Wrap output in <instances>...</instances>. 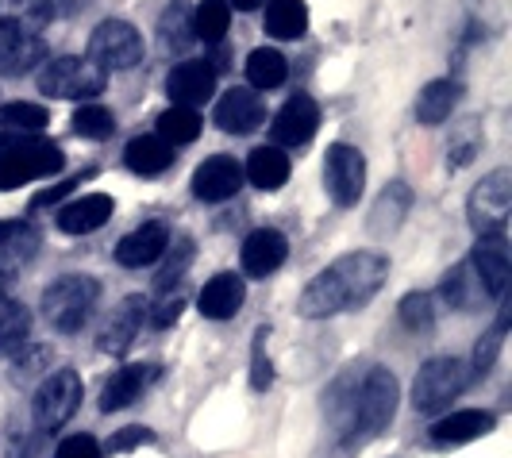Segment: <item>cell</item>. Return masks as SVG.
Wrapping results in <instances>:
<instances>
[{
	"label": "cell",
	"instance_id": "6da1fadb",
	"mask_svg": "<svg viewBox=\"0 0 512 458\" xmlns=\"http://www.w3.org/2000/svg\"><path fill=\"white\" fill-rule=\"evenodd\" d=\"M389 262L378 251H359V255H343L339 262H332L328 270H320L316 278L305 285L297 312L305 320H328L335 312L366 305L378 289L385 285Z\"/></svg>",
	"mask_w": 512,
	"mask_h": 458
},
{
	"label": "cell",
	"instance_id": "7a4b0ae2",
	"mask_svg": "<svg viewBox=\"0 0 512 458\" xmlns=\"http://www.w3.org/2000/svg\"><path fill=\"white\" fill-rule=\"evenodd\" d=\"M393 412H397V378L385 366H370L366 378L347 389V405L339 420H347L351 439H370L389 428Z\"/></svg>",
	"mask_w": 512,
	"mask_h": 458
},
{
	"label": "cell",
	"instance_id": "3957f363",
	"mask_svg": "<svg viewBox=\"0 0 512 458\" xmlns=\"http://www.w3.org/2000/svg\"><path fill=\"white\" fill-rule=\"evenodd\" d=\"M101 297V285L89 274H62L43 289V316L54 331L62 335H74L81 331V324L93 316Z\"/></svg>",
	"mask_w": 512,
	"mask_h": 458
},
{
	"label": "cell",
	"instance_id": "277c9868",
	"mask_svg": "<svg viewBox=\"0 0 512 458\" xmlns=\"http://www.w3.org/2000/svg\"><path fill=\"white\" fill-rule=\"evenodd\" d=\"M108 77L104 70L93 62V58H77V54H66V58H54L39 70V93H47L54 101H89L104 93Z\"/></svg>",
	"mask_w": 512,
	"mask_h": 458
},
{
	"label": "cell",
	"instance_id": "5b68a950",
	"mask_svg": "<svg viewBox=\"0 0 512 458\" xmlns=\"http://www.w3.org/2000/svg\"><path fill=\"white\" fill-rule=\"evenodd\" d=\"M470 385V370L462 366L459 358H432L416 370V382H412V405L424 416H436L443 408L459 397L462 389Z\"/></svg>",
	"mask_w": 512,
	"mask_h": 458
},
{
	"label": "cell",
	"instance_id": "8992f818",
	"mask_svg": "<svg viewBox=\"0 0 512 458\" xmlns=\"http://www.w3.org/2000/svg\"><path fill=\"white\" fill-rule=\"evenodd\" d=\"M509 212H512V174L509 170H493L470 193V204H466L470 228L478 231V235H497V231H505V224H509Z\"/></svg>",
	"mask_w": 512,
	"mask_h": 458
},
{
	"label": "cell",
	"instance_id": "52a82bcc",
	"mask_svg": "<svg viewBox=\"0 0 512 458\" xmlns=\"http://www.w3.org/2000/svg\"><path fill=\"white\" fill-rule=\"evenodd\" d=\"M66 166V154L51 143H16L0 151V189H20L27 181L54 178Z\"/></svg>",
	"mask_w": 512,
	"mask_h": 458
},
{
	"label": "cell",
	"instance_id": "ba28073f",
	"mask_svg": "<svg viewBox=\"0 0 512 458\" xmlns=\"http://www.w3.org/2000/svg\"><path fill=\"white\" fill-rule=\"evenodd\" d=\"M89 58L108 70H131L143 62V35L128 20H104L89 35Z\"/></svg>",
	"mask_w": 512,
	"mask_h": 458
},
{
	"label": "cell",
	"instance_id": "9c48e42d",
	"mask_svg": "<svg viewBox=\"0 0 512 458\" xmlns=\"http://www.w3.org/2000/svg\"><path fill=\"white\" fill-rule=\"evenodd\" d=\"M81 405V378H77L74 370H58L51 374L47 382L39 385V393H35V424H39V432H54V428H62L70 416L77 412Z\"/></svg>",
	"mask_w": 512,
	"mask_h": 458
},
{
	"label": "cell",
	"instance_id": "30bf717a",
	"mask_svg": "<svg viewBox=\"0 0 512 458\" xmlns=\"http://www.w3.org/2000/svg\"><path fill=\"white\" fill-rule=\"evenodd\" d=\"M324 181H328V193L339 208L359 204L362 185H366V158L347 143H335L324 158Z\"/></svg>",
	"mask_w": 512,
	"mask_h": 458
},
{
	"label": "cell",
	"instance_id": "8fae6325",
	"mask_svg": "<svg viewBox=\"0 0 512 458\" xmlns=\"http://www.w3.org/2000/svg\"><path fill=\"white\" fill-rule=\"evenodd\" d=\"M470 266H474V274L482 281L486 297L501 301L509 293V281H512V255H509V243H505V231L478 235V247L470 251Z\"/></svg>",
	"mask_w": 512,
	"mask_h": 458
},
{
	"label": "cell",
	"instance_id": "7c38bea8",
	"mask_svg": "<svg viewBox=\"0 0 512 458\" xmlns=\"http://www.w3.org/2000/svg\"><path fill=\"white\" fill-rule=\"evenodd\" d=\"M143 320H147V301H143V293L124 297L120 305L108 312L104 328L97 331V347H101V355H124V351L131 347V339H135L139 328H143Z\"/></svg>",
	"mask_w": 512,
	"mask_h": 458
},
{
	"label": "cell",
	"instance_id": "4fadbf2b",
	"mask_svg": "<svg viewBox=\"0 0 512 458\" xmlns=\"http://www.w3.org/2000/svg\"><path fill=\"white\" fill-rule=\"evenodd\" d=\"M166 247H170V228H166L162 220H147V224H139V228L128 231V235L116 243V262H120L124 270H143V266L162 262Z\"/></svg>",
	"mask_w": 512,
	"mask_h": 458
},
{
	"label": "cell",
	"instance_id": "5bb4252c",
	"mask_svg": "<svg viewBox=\"0 0 512 458\" xmlns=\"http://www.w3.org/2000/svg\"><path fill=\"white\" fill-rule=\"evenodd\" d=\"M316 128H320V108H316V101L308 93H293L285 101L282 112H278V120H274V139L282 147L305 151L308 143H312V135H316Z\"/></svg>",
	"mask_w": 512,
	"mask_h": 458
},
{
	"label": "cell",
	"instance_id": "9a60e30c",
	"mask_svg": "<svg viewBox=\"0 0 512 458\" xmlns=\"http://www.w3.org/2000/svg\"><path fill=\"white\" fill-rule=\"evenodd\" d=\"M239 185H243V166L228 154H212L193 174V193H197V201L205 204L228 201V197L239 193Z\"/></svg>",
	"mask_w": 512,
	"mask_h": 458
},
{
	"label": "cell",
	"instance_id": "2e32d148",
	"mask_svg": "<svg viewBox=\"0 0 512 458\" xmlns=\"http://www.w3.org/2000/svg\"><path fill=\"white\" fill-rule=\"evenodd\" d=\"M166 93L170 101L181 104V108H197L205 104L212 93H216V70L208 62H181L170 70V81H166Z\"/></svg>",
	"mask_w": 512,
	"mask_h": 458
},
{
	"label": "cell",
	"instance_id": "e0dca14e",
	"mask_svg": "<svg viewBox=\"0 0 512 458\" xmlns=\"http://www.w3.org/2000/svg\"><path fill=\"white\" fill-rule=\"evenodd\" d=\"M54 0H0V39L39 35L54 20Z\"/></svg>",
	"mask_w": 512,
	"mask_h": 458
},
{
	"label": "cell",
	"instance_id": "ac0fdd59",
	"mask_svg": "<svg viewBox=\"0 0 512 458\" xmlns=\"http://www.w3.org/2000/svg\"><path fill=\"white\" fill-rule=\"evenodd\" d=\"M112 208H116V201H112V197H104V193H85V197H74L70 204H62V208H58V228L66 231V235H89V231H97V228L108 224Z\"/></svg>",
	"mask_w": 512,
	"mask_h": 458
},
{
	"label": "cell",
	"instance_id": "d6986e66",
	"mask_svg": "<svg viewBox=\"0 0 512 458\" xmlns=\"http://www.w3.org/2000/svg\"><path fill=\"white\" fill-rule=\"evenodd\" d=\"M285 255H289V243H285L282 231L274 228L251 231L247 243H243V270L251 278H266V274H274L282 266Z\"/></svg>",
	"mask_w": 512,
	"mask_h": 458
},
{
	"label": "cell",
	"instance_id": "ffe728a7",
	"mask_svg": "<svg viewBox=\"0 0 512 458\" xmlns=\"http://www.w3.org/2000/svg\"><path fill=\"white\" fill-rule=\"evenodd\" d=\"M262 101L255 97V89H228L220 104H216V124L231 135H247L262 124Z\"/></svg>",
	"mask_w": 512,
	"mask_h": 458
},
{
	"label": "cell",
	"instance_id": "44dd1931",
	"mask_svg": "<svg viewBox=\"0 0 512 458\" xmlns=\"http://www.w3.org/2000/svg\"><path fill=\"white\" fill-rule=\"evenodd\" d=\"M493 416L482 412V408H462V412H451V416H443L432 424V439L436 443H447V447H455V443H470V439H482L486 432H493Z\"/></svg>",
	"mask_w": 512,
	"mask_h": 458
},
{
	"label": "cell",
	"instance_id": "7402d4cb",
	"mask_svg": "<svg viewBox=\"0 0 512 458\" xmlns=\"http://www.w3.org/2000/svg\"><path fill=\"white\" fill-rule=\"evenodd\" d=\"M243 297H247L243 278H235V274H216L212 281H205L197 305H201V312H205L208 320H231V316L243 308Z\"/></svg>",
	"mask_w": 512,
	"mask_h": 458
},
{
	"label": "cell",
	"instance_id": "603a6c76",
	"mask_svg": "<svg viewBox=\"0 0 512 458\" xmlns=\"http://www.w3.org/2000/svg\"><path fill=\"white\" fill-rule=\"evenodd\" d=\"M151 378L154 366H124V370H116L101 393V412H120V408L135 405Z\"/></svg>",
	"mask_w": 512,
	"mask_h": 458
},
{
	"label": "cell",
	"instance_id": "cb8c5ba5",
	"mask_svg": "<svg viewBox=\"0 0 512 458\" xmlns=\"http://www.w3.org/2000/svg\"><path fill=\"white\" fill-rule=\"evenodd\" d=\"M459 97H462L459 81H451V77L428 81V85L420 89V97H416V120H420V124H443V120H451Z\"/></svg>",
	"mask_w": 512,
	"mask_h": 458
},
{
	"label": "cell",
	"instance_id": "d4e9b609",
	"mask_svg": "<svg viewBox=\"0 0 512 458\" xmlns=\"http://www.w3.org/2000/svg\"><path fill=\"white\" fill-rule=\"evenodd\" d=\"M409 208H412V189L405 181L385 185L378 204H374V212H370V231L374 235H393V231L401 228V220L409 216Z\"/></svg>",
	"mask_w": 512,
	"mask_h": 458
},
{
	"label": "cell",
	"instance_id": "484cf974",
	"mask_svg": "<svg viewBox=\"0 0 512 458\" xmlns=\"http://www.w3.org/2000/svg\"><path fill=\"white\" fill-rule=\"evenodd\" d=\"M170 158H174V147L166 139H158V135H135L128 143V151H124V162L139 178H158L170 166Z\"/></svg>",
	"mask_w": 512,
	"mask_h": 458
},
{
	"label": "cell",
	"instance_id": "4316f807",
	"mask_svg": "<svg viewBox=\"0 0 512 458\" xmlns=\"http://www.w3.org/2000/svg\"><path fill=\"white\" fill-rule=\"evenodd\" d=\"M439 293H443V301H447V305L459 308V312H474V308L486 301V289H482V281H478V274H474L470 258H466V262H459V266H455V270L443 278Z\"/></svg>",
	"mask_w": 512,
	"mask_h": 458
},
{
	"label": "cell",
	"instance_id": "83f0119b",
	"mask_svg": "<svg viewBox=\"0 0 512 458\" xmlns=\"http://www.w3.org/2000/svg\"><path fill=\"white\" fill-rule=\"evenodd\" d=\"M243 178L258 189H282L289 181V158L282 147H255L247 166H243Z\"/></svg>",
	"mask_w": 512,
	"mask_h": 458
},
{
	"label": "cell",
	"instance_id": "f1b7e54d",
	"mask_svg": "<svg viewBox=\"0 0 512 458\" xmlns=\"http://www.w3.org/2000/svg\"><path fill=\"white\" fill-rule=\"evenodd\" d=\"M262 24H266V35L274 39H301L308 27L305 0H270Z\"/></svg>",
	"mask_w": 512,
	"mask_h": 458
},
{
	"label": "cell",
	"instance_id": "f546056e",
	"mask_svg": "<svg viewBox=\"0 0 512 458\" xmlns=\"http://www.w3.org/2000/svg\"><path fill=\"white\" fill-rule=\"evenodd\" d=\"M47 58V47L39 35H20V39H0V74H27Z\"/></svg>",
	"mask_w": 512,
	"mask_h": 458
},
{
	"label": "cell",
	"instance_id": "4dcf8cb0",
	"mask_svg": "<svg viewBox=\"0 0 512 458\" xmlns=\"http://www.w3.org/2000/svg\"><path fill=\"white\" fill-rule=\"evenodd\" d=\"M39 251V235L31 224L24 220H0V266L8 262V266H24L27 258Z\"/></svg>",
	"mask_w": 512,
	"mask_h": 458
},
{
	"label": "cell",
	"instance_id": "1f68e13d",
	"mask_svg": "<svg viewBox=\"0 0 512 458\" xmlns=\"http://www.w3.org/2000/svg\"><path fill=\"white\" fill-rule=\"evenodd\" d=\"M231 27V4L228 0H201L193 8V39L220 43Z\"/></svg>",
	"mask_w": 512,
	"mask_h": 458
},
{
	"label": "cell",
	"instance_id": "d6a6232c",
	"mask_svg": "<svg viewBox=\"0 0 512 458\" xmlns=\"http://www.w3.org/2000/svg\"><path fill=\"white\" fill-rule=\"evenodd\" d=\"M201 135V116H197V108H166L162 116H158V139H166L170 147H185V143H193Z\"/></svg>",
	"mask_w": 512,
	"mask_h": 458
},
{
	"label": "cell",
	"instance_id": "836d02e7",
	"mask_svg": "<svg viewBox=\"0 0 512 458\" xmlns=\"http://www.w3.org/2000/svg\"><path fill=\"white\" fill-rule=\"evenodd\" d=\"M31 331V312L27 305L12 301V297H0V355L16 351Z\"/></svg>",
	"mask_w": 512,
	"mask_h": 458
},
{
	"label": "cell",
	"instance_id": "e575fe53",
	"mask_svg": "<svg viewBox=\"0 0 512 458\" xmlns=\"http://www.w3.org/2000/svg\"><path fill=\"white\" fill-rule=\"evenodd\" d=\"M158 35L166 43V51H185L193 43V12L185 0H174L166 12H162V24H158Z\"/></svg>",
	"mask_w": 512,
	"mask_h": 458
},
{
	"label": "cell",
	"instance_id": "d590c367",
	"mask_svg": "<svg viewBox=\"0 0 512 458\" xmlns=\"http://www.w3.org/2000/svg\"><path fill=\"white\" fill-rule=\"evenodd\" d=\"M289 74V66H285V58L274 47H262L247 58V77H251V85L255 89H278Z\"/></svg>",
	"mask_w": 512,
	"mask_h": 458
},
{
	"label": "cell",
	"instance_id": "8d00e7d4",
	"mask_svg": "<svg viewBox=\"0 0 512 458\" xmlns=\"http://www.w3.org/2000/svg\"><path fill=\"white\" fill-rule=\"evenodd\" d=\"M47 120H51V112L39 108V104H31V101H12L0 108V124L12 131H43L47 128Z\"/></svg>",
	"mask_w": 512,
	"mask_h": 458
},
{
	"label": "cell",
	"instance_id": "74e56055",
	"mask_svg": "<svg viewBox=\"0 0 512 458\" xmlns=\"http://www.w3.org/2000/svg\"><path fill=\"white\" fill-rule=\"evenodd\" d=\"M478 151H482V124H478V120H462L459 128H455L451 147H447L451 170H459V166H466V162H474V154Z\"/></svg>",
	"mask_w": 512,
	"mask_h": 458
},
{
	"label": "cell",
	"instance_id": "f35d334b",
	"mask_svg": "<svg viewBox=\"0 0 512 458\" xmlns=\"http://www.w3.org/2000/svg\"><path fill=\"white\" fill-rule=\"evenodd\" d=\"M162 258H166V266L158 270L154 285H158V289H170V285L185 274V266L193 262V239H185V235H178V239H174V235H170V247H166V255H162Z\"/></svg>",
	"mask_w": 512,
	"mask_h": 458
},
{
	"label": "cell",
	"instance_id": "ab89813d",
	"mask_svg": "<svg viewBox=\"0 0 512 458\" xmlns=\"http://www.w3.org/2000/svg\"><path fill=\"white\" fill-rule=\"evenodd\" d=\"M505 324H493V328L474 343V362H470V378H482V374H489L493 370V362H497V355H501V343H505Z\"/></svg>",
	"mask_w": 512,
	"mask_h": 458
},
{
	"label": "cell",
	"instance_id": "60d3db41",
	"mask_svg": "<svg viewBox=\"0 0 512 458\" xmlns=\"http://www.w3.org/2000/svg\"><path fill=\"white\" fill-rule=\"evenodd\" d=\"M112 128H116V120L104 104H81L74 112V131H81L85 139H104V135H112Z\"/></svg>",
	"mask_w": 512,
	"mask_h": 458
},
{
	"label": "cell",
	"instance_id": "b9f144b4",
	"mask_svg": "<svg viewBox=\"0 0 512 458\" xmlns=\"http://www.w3.org/2000/svg\"><path fill=\"white\" fill-rule=\"evenodd\" d=\"M401 324L409 331H428L436 324V305H432V293H409L401 301Z\"/></svg>",
	"mask_w": 512,
	"mask_h": 458
},
{
	"label": "cell",
	"instance_id": "7bdbcfd3",
	"mask_svg": "<svg viewBox=\"0 0 512 458\" xmlns=\"http://www.w3.org/2000/svg\"><path fill=\"white\" fill-rule=\"evenodd\" d=\"M181 308H185V289H181V285H174V289H166V293H162L158 308L151 312V324H154V328H170V324L181 316Z\"/></svg>",
	"mask_w": 512,
	"mask_h": 458
},
{
	"label": "cell",
	"instance_id": "ee69618b",
	"mask_svg": "<svg viewBox=\"0 0 512 458\" xmlns=\"http://www.w3.org/2000/svg\"><path fill=\"white\" fill-rule=\"evenodd\" d=\"M274 382V370H270V358H266V331L255 335V358H251V389L266 393Z\"/></svg>",
	"mask_w": 512,
	"mask_h": 458
},
{
	"label": "cell",
	"instance_id": "f6af8a7d",
	"mask_svg": "<svg viewBox=\"0 0 512 458\" xmlns=\"http://www.w3.org/2000/svg\"><path fill=\"white\" fill-rule=\"evenodd\" d=\"M151 439H154L151 428H143V424H131V428H120V432H112V439H108V451L124 455V451H135V447H143V443H151Z\"/></svg>",
	"mask_w": 512,
	"mask_h": 458
},
{
	"label": "cell",
	"instance_id": "bcb514c9",
	"mask_svg": "<svg viewBox=\"0 0 512 458\" xmlns=\"http://www.w3.org/2000/svg\"><path fill=\"white\" fill-rule=\"evenodd\" d=\"M54 458H101V443L93 435H70L58 443Z\"/></svg>",
	"mask_w": 512,
	"mask_h": 458
},
{
	"label": "cell",
	"instance_id": "7dc6e473",
	"mask_svg": "<svg viewBox=\"0 0 512 458\" xmlns=\"http://www.w3.org/2000/svg\"><path fill=\"white\" fill-rule=\"evenodd\" d=\"M228 4H235V8H243V12H251V8H258L262 0H228Z\"/></svg>",
	"mask_w": 512,
	"mask_h": 458
},
{
	"label": "cell",
	"instance_id": "c3c4849f",
	"mask_svg": "<svg viewBox=\"0 0 512 458\" xmlns=\"http://www.w3.org/2000/svg\"><path fill=\"white\" fill-rule=\"evenodd\" d=\"M4 285H8V266H0V297H4Z\"/></svg>",
	"mask_w": 512,
	"mask_h": 458
}]
</instances>
